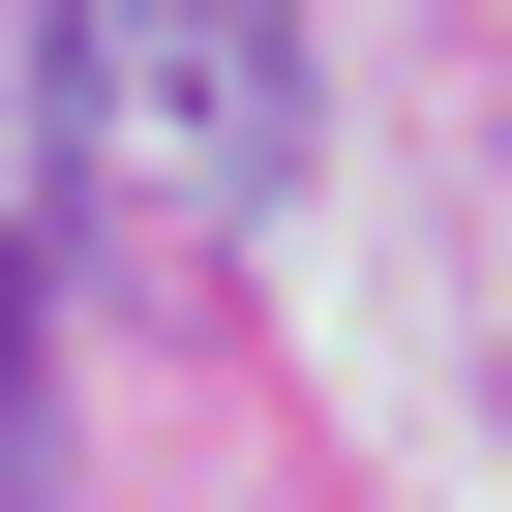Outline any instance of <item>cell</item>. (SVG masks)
Masks as SVG:
<instances>
[{
    "label": "cell",
    "mask_w": 512,
    "mask_h": 512,
    "mask_svg": "<svg viewBox=\"0 0 512 512\" xmlns=\"http://www.w3.org/2000/svg\"><path fill=\"white\" fill-rule=\"evenodd\" d=\"M61 181L151 241H241L302 181V0H61Z\"/></svg>",
    "instance_id": "1"
},
{
    "label": "cell",
    "mask_w": 512,
    "mask_h": 512,
    "mask_svg": "<svg viewBox=\"0 0 512 512\" xmlns=\"http://www.w3.org/2000/svg\"><path fill=\"white\" fill-rule=\"evenodd\" d=\"M61 482V332H31V241H0V512Z\"/></svg>",
    "instance_id": "2"
}]
</instances>
